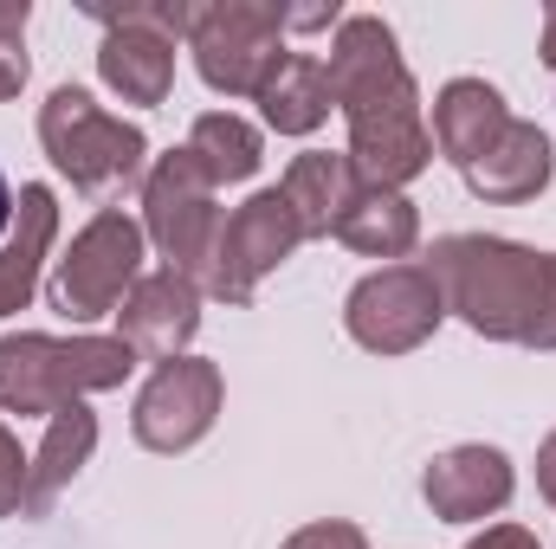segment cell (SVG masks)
Wrapping results in <instances>:
<instances>
[{
	"mask_svg": "<svg viewBox=\"0 0 556 549\" xmlns=\"http://www.w3.org/2000/svg\"><path fill=\"white\" fill-rule=\"evenodd\" d=\"M142 278V227L130 214H117V207H104L72 246H65V259L52 266V310L59 317H72V323H91V317H111V310H124V297L137 291Z\"/></svg>",
	"mask_w": 556,
	"mask_h": 549,
	"instance_id": "cell-7",
	"label": "cell"
},
{
	"mask_svg": "<svg viewBox=\"0 0 556 549\" xmlns=\"http://www.w3.org/2000/svg\"><path fill=\"white\" fill-rule=\"evenodd\" d=\"M538 491H544V498L556 505V433L544 439V446H538Z\"/></svg>",
	"mask_w": 556,
	"mask_h": 549,
	"instance_id": "cell-26",
	"label": "cell"
},
{
	"mask_svg": "<svg viewBox=\"0 0 556 549\" xmlns=\"http://www.w3.org/2000/svg\"><path fill=\"white\" fill-rule=\"evenodd\" d=\"M551 137L538 130V124H518L511 117V130L492 142L479 162H466L459 175H466V188L472 194H485V201H531V194H544L551 188Z\"/></svg>",
	"mask_w": 556,
	"mask_h": 549,
	"instance_id": "cell-16",
	"label": "cell"
},
{
	"mask_svg": "<svg viewBox=\"0 0 556 549\" xmlns=\"http://www.w3.org/2000/svg\"><path fill=\"white\" fill-rule=\"evenodd\" d=\"M427 272L466 330L492 343L556 349V253H531L492 233H446L427 253Z\"/></svg>",
	"mask_w": 556,
	"mask_h": 549,
	"instance_id": "cell-2",
	"label": "cell"
},
{
	"mask_svg": "<svg viewBox=\"0 0 556 549\" xmlns=\"http://www.w3.org/2000/svg\"><path fill=\"white\" fill-rule=\"evenodd\" d=\"M188 46H194V65L214 91L227 98H260L266 78L285 59V7L273 0H214V7H194V26H188Z\"/></svg>",
	"mask_w": 556,
	"mask_h": 549,
	"instance_id": "cell-6",
	"label": "cell"
},
{
	"mask_svg": "<svg viewBox=\"0 0 556 549\" xmlns=\"http://www.w3.org/2000/svg\"><path fill=\"white\" fill-rule=\"evenodd\" d=\"M104 26L98 72L124 104H168L175 85V39H188L194 7L181 0H137V7H91Z\"/></svg>",
	"mask_w": 556,
	"mask_h": 549,
	"instance_id": "cell-5",
	"label": "cell"
},
{
	"mask_svg": "<svg viewBox=\"0 0 556 549\" xmlns=\"http://www.w3.org/2000/svg\"><path fill=\"white\" fill-rule=\"evenodd\" d=\"M26 452H20V439L0 426V518H13V511H26Z\"/></svg>",
	"mask_w": 556,
	"mask_h": 549,
	"instance_id": "cell-23",
	"label": "cell"
},
{
	"mask_svg": "<svg viewBox=\"0 0 556 549\" xmlns=\"http://www.w3.org/2000/svg\"><path fill=\"white\" fill-rule=\"evenodd\" d=\"M39 142L52 155V168L85 188V194H111V188H130L142 175V155L149 137L137 124L111 117L104 104H91V91L78 85H59L46 104H39Z\"/></svg>",
	"mask_w": 556,
	"mask_h": 549,
	"instance_id": "cell-4",
	"label": "cell"
},
{
	"mask_svg": "<svg viewBox=\"0 0 556 549\" xmlns=\"http://www.w3.org/2000/svg\"><path fill=\"white\" fill-rule=\"evenodd\" d=\"M337 240L350 253H363V259H402V253H415V240H420V214H415V201L395 194V188H363L350 201V214L337 220Z\"/></svg>",
	"mask_w": 556,
	"mask_h": 549,
	"instance_id": "cell-20",
	"label": "cell"
},
{
	"mask_svg": "<svg viewBox=\"0 0 556 549\" xmlns=\"http://www.w3.org/2000/svg\"><path fill=\"white\" fill-rule=\"evenodd\" d=\"M511 485H518V478H511V459H505L498 446H453V452H440V459L427 465V478H420L433 518H446V524H472V518L505 511V505H511Z\"/></svg>",
	"mask_w": 556,
	"mask_h": 549,
	"instance_id": "cell-13",
	"label": "cell"
},
{
	"mask_svg": "<svg viewBox=\"0 0 556 549\" xmlns=\"http://www.w3.org/2000/svg\"><path fill=\"white\" fill-rule=\"evenodd\" d=\"M278 194L291 201L304 240H330L337 220L350 214V201L363 194V181H356V168H350V149H343V155H337V149H304V155L285 168Z\"/></svg>",
	"mask_w": 556,
	"mask_h": 549,
	"instance_id": "cell-14",
	"label": "cell"
},
{
	"mask_svg": "<svg viewBox=\"0 0 556 549\" xmlns=\"http://www.w3.org/2000/svg\"><path fill=\"white\" fill-rule=\"evenodd\" d=\"M466 549H544V544H538V537H531L525 524H492L485 537H472Z\"/></svg>",
	"mask_w": 556,
	"mask_h": 549,
	"instance_id": "cell-25",
	"label": "cell"
},
{
	"mask_svg": "<svg viewBox=\"0 0 556 549\" xmlns=\"http://www.w3.org/2000/svg\"><path fill=\"white\" fill-rule=\"evenodd\" d=\"M505 130H511V111H505V98H498L485 78H453V85L433 98V142H440V155H446L453 168L479 162Z\"/></svg>",
	"mask_w": 556,
	"mask_h": 549,
	"instance_id": "cell-15",
	"label": "cell"
},
{
	"mask_svg": "<svg viewBox=\"0 0 556 549\" xmlns=\"http://www.w3.org/2000/svg\"><path fill=\"white\" fill-rule=\"evenodd\" d=\"M26 20H33V7L26 0H13V7H0V104L7 98H20V85H26Z\"/></svg>",
	"mask_w": 556,
	"mask_h": 549,
	"instance_id": "cell-22",
	"label": "cell"
},
{
	"mask_svg": "<svg viewBox=\"0 0 556 549\" xmlns=\"http://www.w3.org/2000/svg\"><path fill=\"white\" fill-rule=\"evenodd\" d=\"M298 240H304V227H298L291 201H285L278 188L253 194L247 207H233V214L220 220L201 291H214V297H227V304H253L260 278L273 272V266H285V259L298 253Z\"/></svg>",
	"mask_w": 556,
	"mask_h": 549,
	"instance_id": "cell-9",
	"label": "cell"
},
{
	"mask_svg": "<svg viewBox=\"0 0 556 549\" xmlns=\"http://www.w3.org/2000/svg\"><path fill=\"white\" fill-rule=\"evenodd\" d=\"M260 104H266V124H273L278 137H311L337 104H330V72H324V59L317 52H285L278 59V72L266 78V91H260Z\"/></svg>",
	"mask_w": 556,
	"mask_h": 549,
	"instance_id": "cell-19",
	"label": "cell"
},
{
	"mask_svg": "<svg viewBox=\"0 0 556 549\" xmlns=\"http://www.w3.org/2000/svg\"><path fill=\"white\" fill-rule=\"evenodd\" d=\"M137 369V349L124 336H0V408L7 413H52L117 388Z\"/></svg>",
	"mask_w": 556,
	"mask_h": 549,
	"instance_id": "cell-3",
	"label": "cell"
},
{
	"mask_svg": "<svg viewBox=\"0 0 556 549\" xmlns=\"http://www.w3.org/2000/svg\"><path fill=\"white\" fill-rule=\"evenodd\" d=\"M13 227V188H7V175H0V233Z\"/></svg>",
	"mask_w": 556,
	"mask_h": 549,
	"instance_id": "cell-28",
	"label": "cell"
},
{
	"mask_svg": "<svg viewBox=\"0 0 556 549\" xmlns=\"http://www.w3.org/2000/svg\"><path fill=\"white\" fill-rule=\"evenodd\" d=\"M440 317H446V297H440V284H433L427 266H382V272L363 278L350 291V304H343L350 336L363 349H376V356L420 349L440 330Z\"/></svg>",
	"mask_w": 556,
	"mask_h": 549,
	"instance_id": "cell-10",
	"label": "cell"
},
{
	"mask_svg": "<svg viewBox=\"0 0 556 549\" xmlns=\"http://www.w3.org/2000/svg\"><path fill=\"white\" fill-rule=\"evenodd\" d=\"M285 549H369V537H363L356 524H337V518H330V524H304Z\"/></svg>",
	"mask_w": 556,
	"mask_h": 549,
	"instance_id": "cell-24",
	"label": "cell"
},
{
	"mask_svg": "<svg viewBox=\"0 0 556 549\" xmlns=\"http://www.w3.org/2000/svg\"><path fill=\"white\" fill-rule=\"evenodd\" d=\"M142 233L162 246L168 272L181 278H207L214 259V233H220V207H214V181L201 175V162L188 149H168L149 181H142Z\"/></svg>",
	"mask_w": 556,
	"mask_h": 549,
	"instance_id": "cell-8",
	"label": "cell"
},
{
	"mask_svg": "<svg viewBox=\"0 0 556 549\" xmlns=\"http://www.w3.org/2000/svg\"><path fill=\"white\" fill-rule=\"evenodd\" d=\"M544 65L556 72V7L544 13Z\"/></svg>",
	"mask_w": 556,
	"mask_h": 549,
	"instance_id": "cell-27",
	"label": "cell"
},
{
	"mask_svg": "<svg viewBox=\"0 0 556 549\" xmlns=\"http://www.w3.org/2000/svg\"><path fill=\"white\" fill-rule=\"evenodd\" d=\"M220 395H227V382H220V369L207 356L155 362L149 388L137 395L130 426H137V439L149 452H188L194 439H207V426L220 413Z\"/></svg>",
	"mask_w": 556,
	"mask_h": 549,
	"instance_id": "cell-11",
	"label": "cell"
},
{
	"mask_svg": "<svg viewBox=\"0 0 556 549\" xmlns=\"http://www.w3.org/2000/svg\"><path fill=\"white\" fill-rule=\"evenodd\" d=\"M13 227H7V246H0V317L26 310V297L39 291V266L52 253V233H59V207H52V188H20L13 201Z\"/></svg>",
	"mask_w": 556,
	"mask_h": 549,
	"instance_id": "cell-17",
	"label": "cell"
},
{
	"mask_svg": "<svg viewBox=\"0 0 556 549\" xmlns=\"http://www.w3.org/2000/svg\"><path fill=\"white\" fill-rule=\"evenodd\" d=\"M91 452H98V413L85 408V401H72V408L52 413V420H46V446H39L33 465H26V518H46L52 498L91 465Z\"/></svg>",
	"mask_w": 556,
	"mask_h": 549,
	"instance_id": "cell-18",
	"label": "cell"
},
{
	"mask_svg": "<svg viewBox=\"0 0 556 549\" xmlns=\"http://www.w3.org/2000/svg\"><path fill=\"white\" fill-rule=\"evenodd\" d=\"M188 155L201 162V175H207L214 188L247 181V175L260 168V130H253L247 117H233V111H207V117H194V130H188Z\"/></svg>",
	"mask_w": 556,
	"mask_h": 549,
	"instance_id": "cell-21",
	"label": "cell"
},
{
	"mask_svg": "<svg viewBox=\"0 0 556 549\" xmlns=\"http://www.w3.org/2000/svg\"><path fill=\"white\" fill-rule=\"evenodd\" d=\"M117 336L137 349V356H149V362H175L181 349H188V336L201 330V284L181 272H149L137 278V291L124 297V310H117Z\"/></svg>",
	"mask_w": 556,
	"mask_h": 549,
	"instance_id": "cell-12",
	"label": "cell"
},
{
	"mask_svg": "<svg viewBox=\"0 0 556 549\" xmlns=\"http://www.w3.org/2000/svg\"><path fill=\"white\" fill-rule=\"evenodd\" d=\"M330 104L350 117V168L363 188H395L415 181L433 162V130L420 124L415 78L402 65V46L389 33V20L376 13H350L330 39Z\"/></svg>",
	"mask_w": 556,
	"mask_h": 549,
	"instance_id": "cell-1",
	"label": "cell"
}]
</instances>
